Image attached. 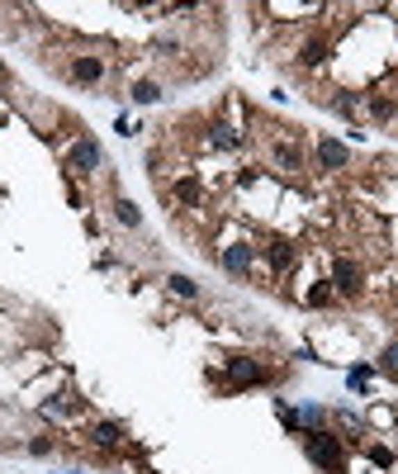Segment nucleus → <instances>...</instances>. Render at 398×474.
<instances>
[{
    "mask_svg": "<svg viewBox=\"0 0 398 474\" xmlns=\"http://www.w3.org/2000/svg\"><path fill=\"white\" fill-rule=\"evenodd\" d=\"M72 166H76L81 176H95V171H100V142H95V138H81L76 147H72Z\"/></svg>",
    "mask_w": 398,
    "mask_h": 474,
    "instance_id": "nucleus-2",
    "label": "nucleus"
},
{
    "mask_svg": "<svg viewBox=\"0 0 398 474\" xmlns=\"http://www.w3.org/2000/svg\"><path fill=\"white\" fill-rule=\"evenodd\" d=\"M176 199H185V204H199V181H176Z\"/></svg>",
    "mask_w": 398,
    "mask_h": 474,
    "instance_id": "nucleus-16",
    "label": "nucleus"
},
{
    "mask_svg": "<svg viewBox=\"0 0 398 474\" xmlns=\"http://www.w3.org/2000/svg\"><path fill=\"white\" fill-rule=\"evenodd\" d=\"M166 285H171V294H181V299H194V294H199V285H194L190 275H171Z\"/></svg>",
    "mask_w": 398,
    "mask_h": 474,
    "instance_id": "nucleus-14",
    "label": "nucleus"
},
{
    "mask_svg": "<svg viewBox=\"0 0 398 474\" xmlns=\"http://www.w3.org/2000/svg\"><path fill=\"white\" fill-rule=\"evenodd\" d=\"M223 270L247 275V270H251V247H228V252H223Z\"/></svg>",
    "mask_w": 398,
    "mask_h": 474,
    "instance_id": "nucleus-6",
    "label": "nucleus"
},
{
    "mask_svg": "<svg viewBox=\"0 0 398 474\" xmlns=\"http://www.w3.org/2000/svg\"><path fill=\"white\" fill-rule=\"evenodd\" d=\"M265 256H270L275 270H285V265H294V247H290V242H270V247H265Z\"/></svg>",
    "mask_w": 398,
    "mask_h": 474,
    "instance_id": "nucleus-10",
    "label": "nucleus"
},
{
    "mask_svg": "<svg viewBox=\"0 0 398 474\" xmlns=\"http://www.w3.org/2000/svg\"><path fill=\"white\" fill-rule=\"evenodd\" d=\"M370 114L374 119H394V100H370Z\"/></svg>",
    "mask_w": 398,
    "mask_h": 474,
    "instance_id": "nucleus-18",
    "label": "nucleus"
},
{
    "mask_svg": "<svg viewBox=\"0 0 398 474\" xmlns=\"http://www.w3.org/2000/svg\"><path fill=\"white\" fill-rule=\"evenodd\" d=\"M304 446H308V460L313 465H322L327 474H342V441L332 432H308Z\"/></svg>",
    "mask_w": 398,
    "mask_h": 474,
    "instance_id": "nucleus-1",
    "label": "nucleus"
},
{
    "mask_svg": "<svg viewBox=\"0 0 398 474\" xmlns=\"http://www.w3.org/2000/svg\"><path fill=\"white\" fill-rule=\"evenodd\" d=\"M322 57H327V43H322V38H313V43L304 48V57H299V62H304V67H322Z\"/></svg>",
    "mask_w": 398,
    "mask_h": 474,
    "instance_id": "nucleus-13",
    "label": "nucleus"
},
{
    "mask_svg": "<svg viewBox=\"0 0 398 474\" xmlns=\"http://www.w3.org/2000/svg\"><path fill=\"white\" fill-rule=\"evenodd\" d=\"M133 100H138V105H157L161 85H157V81H138V85H133Z\"/></svg>",
    "mask_w": 398,
    "mask_h": 474,
    "instance_id": "nucleus-11",
    "label": "nucleus"
},
{
    "mask_svg": "<svg viewBox=\"0 0 398 474\" xmlns=\"http://www.w3.org/2000/svg\"><path fill=\"white\" fill-rule=\"evenodd\" d=\"M114 213H119V223H124V228H138V223H142V213H138L133 199H114Z\"/></svg>",
    "mask_w": 398,
    "mask_h": 474,
    "instance_id": "nucleus-12",
    "label": "nucleus"
},
{
    "mask_svg": "<svg viewBox=\"0 0 398 474\" xmlns=\"http://www.w3.org/2000/svg\"><path fill=\"white\" fill-rule=\"evenodd\" d=\"M28 450H33V455H48V450H53V441H48V436H38V441H28Z\"/></svg>",
    "mask_w": 398,
    "mask_h": 474,
    "instance_id": "nucleus-20",
    "label": "nucleus"
},
{
    "mask_svg": "<svg viewBox=\"0 0 398 474\" xmlns=\"http://www.w3.org/2000/svg\"><path fill=\"white\" fill-rule=\"evenodd\" d=\"M72 81L100 85V81H105V62H100V57H76V62H72Z\"/></svg>",
    "mask_w": 398,
    "mask_h": 474,
    "instance_id": "nucleus-5",
    "label": "nucleus"
},
{
    "mask_svg": "<svg viewBox=\"0 0 398 474\" xmlns=\"http://www.w3.org/2000/svg\"><path fill=\"white\" fill-rule=\"evenodd\" d=\"M332 280H337V290H342V294H360V280H365V275H360V265H356V261H346V256H342V261L332 265Z\"/></svg>",
    "mask_w": 398,
    "mask_h": 474,
    "instance_id": "nucleus-4",
    "label": "nucleus"
},
{
    "mask_svg": "<svg viewBox=\"0 0 398 474\" xmlns=\"http://www.w3.org/2000/svg\"><path fill=\"white\" fill-rule=\"evenodd\" d=\"M370 460H374V465H389L394 455H389V450H384V446H370Z\"/></svg>",
    "mask_w": 398,
    "mask_h": 474,
    "instance_id": "nucleus-21",
    "label": "nucleus"
},
{
    "mask_svg": "<svg viewBox=\"0 0 398 474\" xmlns=\"http://www.w3.org/2000/svg\"><path fill=\"white\" fill-rule=\"evenodd\" d=\"M228 379H233L238 389H247V384H261L265 370L256 366V361H247V356H233V361H228Z\"/></svg>",
    "mask_w": 398,
    "mask_h": 474,
    "instance_id": "nucleus-3",
    "label": "nucleus"
},
{
    "mask_svg": "<svg viewBox=\"0 0 398 474\" xmlns=\"http://www.w3.org/2000/svg\"><path fill=\"white\" fill-rule=\"evenodd\" d=\"M365 384H370V370L356 366V370H351V389H365Z\"/></svg>",
    "mask_w": 398,
    "mask_h": 474,
    "instance_id": "nucleus-19",
    "label": "nucleus"
},
{
    "mask_svg": "<svg viewBox=\"0 0 398 474\" xmlns=\"http://www.w3.org/2000/svg\"><path fill=\"white\" fill-rule=\"evenodd\" d=\"M275 161H280L285 171H299V166H304V152H299L294 142H275Z\"/></svg>",
    "mask_w": 398,
    "mask_h": 474,
    "instance_id": "nucleus-9",
    "label": "nucleus"
},
{
    "mask_svg": "<svg viewBox=\"0 0 398 474\" xmlns=\"http://www.w3.org/2000/svg\"><path fill=\"white\" fill-rule=\"evenodd\" d=\"M318 161L327 166V171H337V166H346V147L337 142V138H322V147H318Z\"/></svg>",
    "mask_w": 398,
    "mask_h": 474,
    "instance_id": "nucleus-7",
    "label": "nucleus"
},
{
    "mask_svg": "<svg viewBox=\"0 0 398 474\" xmlns=\"http://www.w3.org/2000/svg\"><path fill=\"white\" fill-rule=\"evenodd\" d=\"M90 441H95V446H119V441H124V427H119V422H95Z\"/></svg>",
    "mask_w": 398,
    "mask_h": 474,
    "instance_id": "nucleus-8",
    "label": "nucleus"
},
{
    "mask_svg": "<svg viewBox=\"0 0 398 474\" xmlns=\"http://www.w3.org/2000/svg\"><path fill=\"white\" fill-rule=\"evenodd\" d=\"M209 142H213V147H238L242 138H238V133H233V129H223V124H218V129L209 133Z\"/></svg>",
    "mask_w": 398,
    "mask_h": 474,
    "instance_id": "nucleus-15",
    "label": "nucleus"
},
{
    "mask_svg": "<svg viewBox=\"0 0 398 474\" xmlns=\"http://www.w3.org/2000/svg\"><path fill=\"white\" fill-rule=\"evenodd\" d=\"M379 366H384V375H398V342L389 346L384 356H379Z\"/></svg>",
    "mask_w": 398,
    "mask_h": 474,
    "instance_id": "nucleus-17",
    "label": "nucleus"
}]
</instances>
